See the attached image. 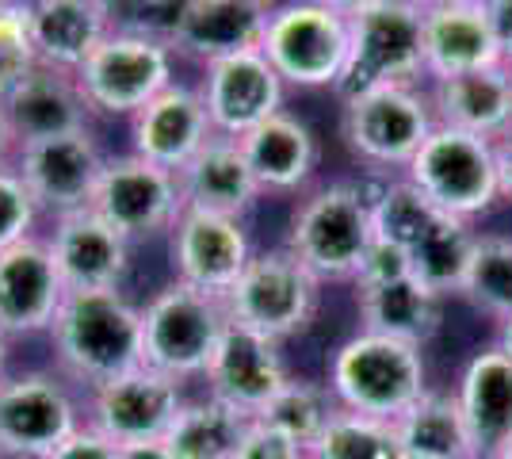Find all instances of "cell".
<instances>
[{"mask_svg":"<svg viewBox=\"0 0 512 459\" xmlns=\"http://www.w3.org/2000/svg\"><path fill=\"white\" fill-rule=\"evenodd\" d=\"M50 345L58 372L96 391L119 375L142 368V306L123 295V287L65 291L50 326Z\"/></svg>","mask_w":512,"mask_h":459,"instance_id":"1","label":"cell"},{"mask_svg":"<svg viewBox=\"0 0 512 459\" xmlns=\"http://www.w3.org/2000/svg\"><path fill=\"white\" fill-rule=\"evenodd\" d=\"M325 387L341 410L398 421L428 391L425 349L360 329L333 352Z\"/></svg>","mask_w":512,"mask_h":459,"instance_id":"2","label":"cell"},{"mask_svg":"<svg viewBox=\"0 0 512 459\" xmlns=\"http://www.w3.org/2000/svg\"><path fill=\"white\" fill-rule=\"evenodd\" d=\"M375 241L371 203L360 184L333 180L306 192L287 226V249L321 284H352Z\"/></svg>","mask_w":512,"mask_h":459,"instance_id":"3","label":"cell"},{"mask_svg":"<svg viewBox=\"0 0 512 459\" xmlns=\"http://www.w3.org/2000/svg\"><path fill=\"white\" fill-rule=\"evenodd\" d=\"M425 77V12L413 0H375L348 16V62L333 85L337 100Z\"/></svg>","mask_w":512,"mask_h":459,"instance_id":"4","label":"cell"},{"mask_svg":"<svg viewBox=\"0 0 512 459\" xmlns=\"http://www.w3.org/2000/svg\"><path fill=\"white\" fill-rule=\"evenodd\" d=\"M226 326L222 299L172 280L142 306V364L180 383L203 379Z\"/></svg>","mask_w":512,"mask_h":459,"instance_id":"5","label":"cell"},{"mask_svg":"<svg viewBox=\"0 0 512 459\" xmlns=\"http://www.w3.org/2000/svg\"><path fill=\"white\" fill-rule=\"evenodd\" d=\"M321 287L325 284L287 245H276L253 253V261L245 264V272L237 276V284L222 303L230 322L283 345L287 337H299L310 329L321 306Z\"/></svg>","mask_w":512,"mask_h":459,"instance_id":"6","label":"cell"},{"mask_svg":"<svg viewBox=\"0 0 512 459\" xmlns=\"http://www.w3.org/2000/svg\"><path fill=\"white\" fill-rule=\"evenodd\" d=\"M448 219L474 222L501 199L493 142L455 127H432L425 146L402 173Z\"/></svg>","mask_w":512,"mask_h":459,"instance_id":"7","label":"cell"},{"mask_svg":"<svg viewBox=\"0 0 512 459\" xmlns=\"http://www.w3.org/2000/svg\"><path fill=\"white\" fill-rule=\"evenodd\" d=\"M436 127L428 92L417 85H383L341 104V138L371 169H402Z\"/></svg>","mask_w":512,"mask_h":459,"instance_id":"8","label":"cell"},{"mask_svg":"<svg viewBox=\"0 0 512 459\" xmlns=\"http://www.w3.org/2000/svg\"><path fill=\"white\" fill-rule=\"evenodd\" d=\"M260 54L283 85L333 88L348 62V16L329 12L314 0H287L272 8Z\"/></svg>","mask_w":512,"mask_h":459,"instance_id":"9","label":"cell"},{"mask_svg":"<svg viewBox=\"0 0 512 459\" xmlns=\"http://www.w3.org/2000/svg\"><path fill=\"white\" fill-rule=\"evenodd\" d=\"M85 425V410L62 372L27 368L0 379V456L46 459Z\"/></svg>","mask_w":512,"mask_h":459,"instance_id":"10","label":"cell"},{"mask_svg":"<svg viewBox=\"0 0 512 459\" xmlns=\"http://www.w3.org/2000/svg\"><path fill=\"white\" fill-rule=\"evenodd\" d=\"M77 85L85 92L92 115H138L153 96H161L172 77V46L150 35L111 31L77 69Z\"/></svg>","mask_w":512,"mask_h":459,"instance_id":"11","label":"cell"},{"mask_svg":"<svg viewBox=\"0 0 512 459\" xmlns=\"http://www.w3.org/2000/svg\"><path fill=\"white\" fill-rule=\"evenodd\" d=\"M92 211L134 245L161 230H172L176 215L184 211L180 180L138 153L107 157L100 184L92 192Z\"/></svg>","mask_w":512,"mask_h":459,"instance_id":"12","label":"cell"},{"mask_svg":"<svg viewBox=\"0 0 512 459\" xmlns=\"http://www.w3.org/2000/svg\"><path fill=\"white\" fill-rule=\"evenodd\" d=\"M104 161L107 157L92 131L20 142L16 157H12L16 173L23 176V184L31 188V196L39 203V211H50L54 219L92 207V192L100 184Z\"/></svg>","mask_w":512,"mask_h":459,"instance_id":"13","label":"cell"},{"mask_svg":"<svg viewBox=\"0 0 512 459\" xmlns=\"http://www.w3.org/2000/svg\"><path fill=\"white\" fill-rule=\"evenodd\" d=\"M184 402L188 398H184L180 379L142 364V368L88 391L85 421L115 444H146V440L169 437L172 421Z\"/></svg>","mask_w":512,"mask_h":459,"instance_id":"14","label":"cell"},{"mask_svg":"<svg viewBox=\"0 0 512 459\" xmlns=\"http://www.w3.org/2000/svg\"><path fill=\"white\" fill-rule=\"evenodd\" d=\"M172 268L180 284L226 299L245 264L253 261V238L245 219L211 211H180L172 222Z\"/></svg>","mask_w":512,"mask_h":459,"instance_id":"15","label":"cell"},{"mask_svg":"<svg viewBox=\"0 0 512 459\" xmlns=\"http://www.w3.org/2000/svg\"><path fill=\"white\" fill-rule=\"evenodd\" d=\"M283 92L287 85L279 81V73L268 66L260 50L211 62L199 81V96L211 115L214 134H226V138H245L264 119L283 111Z\"/></svg>","mask_w":512,"mask_h":459,"instance_id":"16","label":"cell"},{"mask_svg":"<svg viewBox=\"0 0 512 459\" xmlns=\"http://www.w3.org/2000/svg\"><path fill=\"white\" fill-rule=\"evenodd\" d=\"M203 379H207L211 398L234 406L245 417H256L276 398L279 387L291 379V368H287L276 341L230 322Z\"/></svg>","mask_w":512,"mask_h":459,"instance_id":"17","label":"cell"},{"mask_svg":"<svg viewBox=\"0 0 512 459\" xmlns=\"http://www.w3.org/2000/svg\"><path fill=\"white\" fill-rule=\"evenodd\" d=\"M65 299V280L43 238H23L0 249V329L8 337L50 333Z\"/></svg>","mask_w":512,"mask_h":459,"instance_id":"18","label":"cell"},{"mask_svg":"<svg viewBox=\"0 0 512 459\" xmlns=\"http://www.w3.org/2000/svg\"><path fill=\"white\" fill-rule=\"evenodd\" d=\"M50 257L58 264L65 291H96V287H123L130 272V241L100 219L92 207L58 215L54 234L46 238Z\"/></svg>","mask_w":512,"mask_h":459,"instance_id":"19","label":"cell"},{"mask_svg":"<svg viewBox=\"0 0 512 459\" xmlns=\"http://www.w3.org/2000/svg\"><path fill=\"white\" fill-rule=\"evenodd\" d=\"M214 134L203 96L192 85H169L130 119V153L180 173Z\"/></svg>","mask_w":512,"mask_h":459,"instance_id":"20","label":"cell"},{"mask_svg":"<svg viewBox=\"0 0 512 459\" xmlns=\"http://www.w3.org/2000/svg\"><path fill=\"white\" fill-rule=\"evenodd\" d=\"M272 4L260 0H188L172 27V54H188L211 66L245 50H260Z\"/></svg>","mask_w":512,"mask_h":459,"instance_id":"21","label":"cell"},{"mask_svg":"<svg viewBox=\"0 0 512 459\" xmlns=\"http://www.w3.org/2000/svg\"><path fill=\"white\" fill-rule=\"evenodd\" d=\"M237 142L264 196H295L318 173L321 146L295 111H276Z\"/></svg>","mask_w":512,"mask_h":459,"instance_id":"22","label":"cell"},{"mask_svg":"<svg viewBox=\"0 0 512 459\" xmlns=\"http://www.w3.org/2000/svg\"><path fill=\"white\" fill-rule=\"evenodd\" d=\"M455 398L467 421L474 459L512 448V356L497 345L478 349L459 375Z\"/></svg>","mask_w":512,"mask_h":459,"instance_id":"23","label":"cell"},{"mask_svg":"<svg viewBox=\"0 0 512 459\" xmlns=\"http://www.w3.org/2000/svg\"><path fill=\"white\" fill-rule=\"evenodd\" d=\"M176 180L188 211H211L226 219H245L256 199L264 196L241 153V142L226 134H211L207 146L176 173Z\"/></svg>","mask_w":512,"mask_h":459,"instance_id":"24","label":"cell"},{"mask_svg":"<svg viewBox=\"0 0 512 459\" xmlns=\"http://www.w3.org/2000/svg\"><path fill=\"white\" fill-rule=\"evenodd\" d=\"M4 115L16 142H39L54 134L88 131L92 108L77 85V73L35 66L4 96Z\"/></svg>","mask_w":512,"mask_h":459,"instance_id":"25","label":"cell"},{"mask_svg":"<svg viewBox=\"0 0 512 459\" xmlns=\"http://www.w3.org/2000/svg\"><path fill=\"white\" fill-rule=\"evenodd\" d=\"M505 66L501 46L493 39L490 16L482 0L474 4H451V8H428L425 12V77L444 81L459 73Z\"/></svg>","mask_w":512,"mask_h":459,"instance_id":"26","label":"cell"},{"mask_svg":"<svg viewBox=\"0 0 512 459\" xmlns=\"http://www.w3.org/2000/svg\"><path fill=\"white\" fill-rule=\"evenodd\" d=\"M428 100L440 127H455L493 142L512 127V66L432 81Z\"/></svg>","mask_w":512,"mask_h":459,"instance_id":"27","label":"cell"},{"mask_svg":"<svg viewBox=\"0 0 512 459\" xmlns=\"http://www.w3.org/2000/svg\"><path fill=\"white\" fill-rule=\"evenodd\" d=\"M31 35L39 66L77 73L111 35V23L96 0H31Z\"/></svg>","mask_w":512,"mask_h":459,"instance_id":"28","label":"cell"},{"mask_svg":"<svg viewBox=\"0 0 512 459\" xmlns=\"http://www.w3.org/2000/svg\"><path fill=\"white\" fill-rule=\"evenodd\" d=\"M356 303H360V329L406 341L417 349H425L444 322V299L417 276H402L394 284L379 287H360Z\"/></svg>","mask_w":512,"mask_h":459,"instance_id":"29","label":"cell"},{"mask_svg":"<svg viewBox=\"0 0 512 459\" xmlns=\"http://www.w3.org/2000/svg\"><path fill=\"white\" fill-rule=\"evenodd\" d=\"M249 425H253V417H245L241 410L218 402L211 394L188 398L172 421L165 444L176 459H234Z\"/></svg>","mask_w":512,"mask_h":459,"instance_id":"30","label":"cell"},{"mask_svg":"<svg viewBox=\"0 0 512 459\" xmlns=\"http://www.w3.org/2000/svg\"><path fill=\"white\" fill-rule=\"evenodd\" d=\"M398 440L406 456L421 459H474L470 452V433L455 391H432L428 387L406 414L394 421Z\"/></svg>","mask_w":512,"mask_h":459,"instance_id":"31","label":"cell"},{"mask_svg":"<svg viewBox=\"0 0 512 459\" xmlns=\"http://www.w3.org/2000/svg\"><path fill=\"white\" fill-rule=\"evenodd\" d=\"M474 238H478V230H470V222L440 215L436 226L409 249L413 276L425 287H432L440 299L459 295L463 291V276H467L470 253H474Z\"/></svg>","mask_w":512,"mask_h":459,"instance_id":"32","label":"cell"},{"mask_svg":"<svg viewBox=\"0 0 512 459\" xmlns=\"http://www.w3.org/2000/svg\"><path fill=\"white\" fill-rule=\"evenodd\" d=\"M367 192V188H363ZM371 203V226H375V238L390 241L398 249H413L417 241L425 238L428 230L436 226L440 211L425 199L421 188H413L406 176H394L379 184L375 192H367Z\"/></svg>","mask_w":512,"mask_h":459,"instance_id":"33","label":"cell"},{"mask_svg":"<svg viewBox=\"0 0 512 459\" xmlns=\"http://www.w3.org/2000/svg\"><path fill=\"white\" fill-rule=\"evenodd\" d=\"M310 459H406L394 421L363 417L352 410H333L318 440L310 444Z\"/></svg>","mask_w":512,"mask_h":459,"instance_id":"34","label":"cell"},{"mask_svg":"<svg viewBox=\"0 0 512 459\" xmlns=\"http://www.w3.org/2000/svg\"><path fill=\"white\" fill-rule=\"evenodd\" d=\"M474 310L490 314L493 322L512 314V238L509 234H478L470 253L463 291Z\"/></svg>","mask_w":512,"mask_h":459,"instance_id":"35","label":"cell"},{"mask_svg":"<svg viewBox=\"0 0 512 459\" xmlns=\"http://www.w3.org/2000/svg\"><path fill=\"white\" fill-rule=\"evenodd\" d=\"M333 410H337V402H333L329 387L291 375L276 391V398L253 421H260V425H268V429H276L283 437L299 440V444L310 448L318 440L321 429H325V421L333 417Z\"/></svg>","mask_w":512,"mask_h":459,"instance_id":"36","label":"cell"},{"mask_svg":"<svg viewBox=\"0 0 512 459\" xmlns=\"http://www.w3.org/2000/svg\"><path fill=\"white\" fill-rule=\"evenodd\" d=\"M39 66L31 35V0H0V100Z\"/></svg>","mask_w":512,"mask_h":459,"instance_id":"37","label":"cell"},{"mask_svg":"<svg viewBox=\"0 0 512 459\" xmlns=\"http://www.w3.org/2000/svg\"><path fill=\"white\" fill-rule=\"evenodd\" d=\"M104 8L111 31H130V35H150L169 43L172 27L180 20L188 0H96Z\"/></svg>","mask_w":512,"mask_h":459,"instance_id":"38","label":"cell"},{"mask_svg":"<svg viewBox=\"0 0 512 459\" xmlns=\"http://www.w3.org/2000/svg\"><path fill=\"white\" fill-rule=\"evenodd\" d=\"M35 219H39V203L31 196V188L23 184L12 161L0 165V249L31 238Z\"/></svg>","mask_w":512,"mask_h":459,"instance_id":"39","label":"cell"},{"mask_svg":"<svg viewBox=\"0 0 512 459\" xmlns=\"http://www.w3.org/2000/svg\"><path fill=\"white\" fill-rule=\"evenodd\" d=\"M402 276H413V264H409V253L406 249H398V245H390V241H371V249H367V257H363L360 272H356V291L360 287H379V284H394V280H402Z\"/></svg>","mask_w":512,"mask_h":459,"instance_id":"40","label":"cell"},{"mask_svg":"<svg viewBox=\"0 0 512 459\" xmlns=\"http://www.w3.org/2000/svg\"><path fill=\"white\" fill-rule=\"evenodd\" d=\"M234 459H310V448L299 444V440L283 437L276 429H268V425H260V421H253Z\"/></svg>","mask_w":512,"mask_h":459,"instance_id":"41","label":"cell"},{"mask_svg":"<svg viewBox=\"0 0 512 459\" xmlns=\"http://www.w3.org/2000/svg\"><path fill=\"white\" fill-rule=\"evenodd\" d=\"M46 459H119V444L85 421L77 433H69Z\"/></svg>","mask_w":512,"mask_h":459,"instance_id":"42","label":"cell"},{"mask_svg":"<svg viewBox=\"0 0 512 459\" xmlns=\"http://www.w3.org/2000/svg\"><path fill=\"white\" fill-rule=\"evenodd\" d=\"M486 16H490L493 39L501 46V58L505 66H512V0H482Z\"/></svg>","mask_w":512,"mask_h":459,"instance_id":"43","label":"cell"},{"mask_svg":"<svg viewBox=\"0 0 512 459\" xmlns=\"http://www.w3.org/2000/svg\"><path fill=\"white\" fill-rule=\"evenodd\" d=\"M493 161H497V184H501V199L512 203V127L501 138H493Z\"/></svg>","mask_w":512,"mask_h":459,"instance_id":"44","label":"cell"},{"mask_svg":"<svg viewBox=\"0 0 512 459\" xmlns=\"http://www.w3.org/2000/svg\"><path fill=\"white\" fill-rule=\"evenodd\" d=\"M119 459H176L165 440H146V444H119Z\"/></svg>","mask_w":512,"mask_h":459,"instance_id":"45","label":"cell"},{"mask_svg":"<svg viewBox=\"0 0 512 459\" xmlns=\"http://www.w3.org/2000/svg\"><path fill=\"white\" fill-rule=\"evenodd\" d=\"M16 134H12V127H8V115H4V100H0V165H8V157L16 153Z\"/></svg>","mask_w":512,"mask_h":459,"instance_id":"46","label":"cell"},{"mask_svg":"<svg viewBox=\"0 0 512 459\" xmlns=\"http://www.w3.org/2000/svg\"><path fill=\"white\" fill-rule=\"evenodd\" d=\"M314 4L329 8V12H341V16H356V12H363V8L375 4V0H314Z\"/></svg>","mask_w":512,"mask_h":459,"instance_id":"47","label":"cell"},{"mask_svg":"<svg viewBox=\"0 0 512 459\" xmlns=\"http://www.w3.org/2000/svg\"><path fill=\"white\" fill-rule=\"evenodd\" d=\"M493 345L505 352V356H512V314L497 322V341H493Z\"/></svg>","mask_w":512,"mask_h":459,"instance_id":"48","label":"cell"},{"mask_svg":"<svg viewBox=\"0 0 512 459\" xmlns=\"http://www.w3.org/2000/svg\"><path fill=\"white\" fill-rule=\"evenodd\" d=\"M421 12H428V8H451V4H474V0H413Z\"/></svg>","mask_w":512,"mask_h":459,"instance_id":"49","label":"cell"},{"mask_svg":"<svg viewBox=\"0 0 512 459\" xmlns=\"http://www.w3.org/2000/svg\"><path fill=\"white\" fill-rule=\"evenodd\" d=\"M8 341H12V337H8L4 329H0V379L8 375Z\"/></svg>","mask_w":512,"mask_h":459,"instance_id":"50","label":"cell"},{"mask_svg":"<svg viewBox=\"0 0 512 459\" xmlns=\"http://www.w3.org/2000/svg\"><path fill=\"white\" fill-rule=\"evenodd\" d=\"M486 459H512V448H501V452H493V456H486Z\"/></svg>","mask_w":512,"mask_h":459,"instance_id":"51","label":"cell"},{"mask_svg":"<svg viewBox=\"0 0 512 459\" xmlns=\"http://www.w3.org/2000/svg\"><path fill=\"white\" fill-rule=\"evenodd\" d=\"M406 459H421V456H406Z\"/></svg>","mask_w":512,"mask_h":459,"instance_id":"52","label":"cell"},{"mask_svg":"<svg viewBox=\"0 0 512 459\" xmlns=\"http://www.w3.org/2000/svg\"><path fill=\"white\" fill-rule=\"evenodd\" d=\"M260 4H268V0H260Z\"/></svg>","mask_w":512,"mask_h":459,"instance_id":"53","label":"cell"},{"mask_svg":"<svg viewBox=\"0 0 512 459\" xmlns=\"http://www.w3.org/2000/svg\"><path fill=\"white\" fill-rule=\"evenodd\" d=\"M0 459H4V456H0Z\"/></svg>","mask_w":512,"mask_h":459,"instance_id":"54","label":"cell"}]
</instances>
